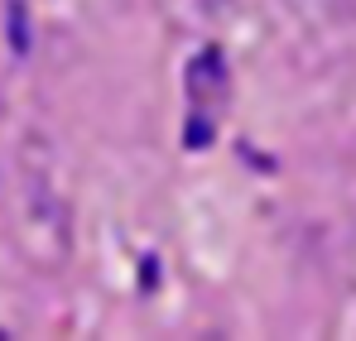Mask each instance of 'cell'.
Masks as SVG:
<instances>
[{"instance_id": "7a4b0ae2", "label": "cell", "mask_w": 356, "mask_h": 341, "mask_svg": "<svg viewBox=\"0 0 356 341\" xmlns=\"http://www.w3.org/2000/svg\"><path fill=\"white\" fill-rule=\"evenodd\" d=\"M207 140H212V135H207V120H193V125H188V149H202Z\"/></svg>"}, {"instance_id": "6da1fadb", "label": "cell", "mask_w": 356, "mask_h": 341, "mask_svg": "<svg viewBox=\"0 0 356 341\" xmlns=\"http://www.w3.org/2000/svg\"><path fill=\"white\" fill-rule=\"evenodd\" d=\"M10 44H15V53H29V29H24V10L19 5L10 10Z\"/></svg>"}]
</instances>
